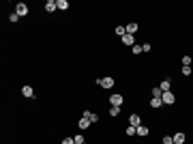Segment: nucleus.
Masks as SVG:
<instances>
[{
	"label": "nucleus",
	"instance_id": "obj_1",
	"mask_svg": "<svg viewBox=\"0 0 193 144\" xmlns=\"http://www.w3.org/2000/svg\"><path fill=\"white\" fill-rule=\"evenodd\" d=\"M99 86L109 91V88L114 86V78H112V75H107V78H99Z\"/></svg>",
	"mask_w": 193,
	"mask_h": 144
},
{
	"label": "nucleus",
	"instance_id": "obj_2",
	"mask_svg": "<svg viewBox=\"0 0 193 144\" xmlns=\"http://www.w3.org/2000/svg\"><path fill=\"white\" fill-rule=\"evenodd\" d=\"M161 101H163V105H172V103L176 101V97H174V93H170V91H167V93H163V95H161Z\"/></svg>",
	"mask_w": 193,
	"mask_h": 144
},
{
	"label": "nucleus",
	"instance_id": "obj_3",
	"mask_svg": "<svg viewBox=\"0 0 193 144\" xmlns=\"http://www.w3.org/2000/svg\"><path fill=\"white\" fill-rule=\"evenodd\" d=\"M15 13H17L19 17H24V15H28V4H26V2H19V4L15 6Z\"/></svg>",
	"mask_w": 193,
	"mask_h": 144
},
{
	"label": "nucleus",
	"instance_id": "obj_4",
	"mask_svg": "<svg viewBox=\"0 0 193 144\" xmlns=\"http://www.w3.org/2000/svg\"><path fill=\"white\" fill-rule=\"evenodd\" d=\"M120 41H122L125 45H129V48H133V45H135V37H133V35H129V32H127V35L120 39Z\"/></svg>",
	"mask_w": 193,
	"mask_h": 144
},
{
	"label": "nucleus",
	"instance_id": "obj_5",
	"mask_svg": "<svg viewBox=\"0 0 193 144\" xmlns=\"http://www.w3.org/2000/svg\"><path fill=\"white\" fill-rule=\"evenodd\" d=\"M122 101H125V97H122V95H112V97H109V103H112V105H118V108H120Z\"/></svg>",
	"mask_w": 193,
	"mask_h": 144
},
{
	"label": "nucleus",
	"instance_id": "obj_6",
	"mask_svg": "<svg viewBox=\"0 0 193 144\" xmlns=\"http://www.w3.org/2000/svg\"><path fill=\"white\" fill-rule=\"evenodd\" d=\"M84 118H88L90 123H96V121H99V114H96V112H90V110H84Z\"/></svg>",
	"mask_w": 193,
	"mask_h": 144
},
{
	"label": "nucleus",
	"instance_id": "obj_7",
	"mask_svg": "<svg viewBox=\"0 0 193 144\" xmlns=\"http://www.w3.org/2000/svg\"><path fill=\"white\" fill-rule=\"evenodd\" d=\"M129 125H133V127H140V125H142V118H140V114H131V116H129Z\"/></svg>",
	"mask_w": 193,
	"mask_h": 144
},
{
	"label": "nucleus",
	"instance_id": "obj_8",
	"mask_svg": "<svg viewBox=\"0 0 193 144\" xmlns=\"http://www.w3.org/2000/svg\"><path fill=\"white\" fill-rule=\"evenodd\" d=\"M172 138H174V144H185V140H187V136H185L183 131H178V133H174Z\"/></svg>",
	"mask_w": 193,
	"mask_h": 144
},
{
	"label": "nucleus",
	"instance_id": "obj_9",
	"mask_svg": "<svg viewBox=\"0 0 193 144\" xmlns=\"http://www.w3.org/2000/svg\"><path fill=\"white\" fill-rule=\"evenodd\" d=\"M170 86H172V80H170V78L161 80V84H159V88H161L163 93H167V91H170Z\"/></svg>",
	"mask_w": 193,
	"mask_h": 144
},
{
	"label": "nucleus",
	"instance_id": "obj_10",
	"mask_svg": "<svg viewBox=\"0 0 193 144\" xmlns=\"http://www.w3.org/2000/svg\"><path fill=\"white\" fill-rule=\"evenodd\" d=\"M90 125H92V123H90L88 118H84V116H82V118H80V123H77V127H80L82 131H84V129H90Z\"/></svg>",
	"mask_w": 193,
	"mask_h": 144
},
{
	"label": "nucleus",
	"instance_id": "obj_11",
	"mask_svg": "<svg viewBox=\"0 0 193 144\" xmlns=\"http://www.w3.org/2000/svg\"><path fill=\"white\" fill-rule=\"evenodd\" d=\"M125 28H127V32H129V35H135V32H138V28H140V26H138V24H135V22H131V24H125Z\"/></svg>",
	"mask_w": 193,
	"mask_h": 144
},
{
	"label": "nucleus",
	"instance_id": "obj_12",
	"mask_svg": "<svg viewBox=\"0 0 193 144\" xmlns=\"http://www.w3.org/2000/svg\"><path fill=\"white\" fill-rule=\"evenodd\" d=\"M150 108H152V110H159V108H163V101L157 99V97H152V99H150Z\"/></svg>",
	"mask_w": 193,
	"mask_h": 144
},
{
	"label": "nucleus",
	"instance_id": "obj_13",
	"mask_svg": "<svg viewBox=\"0 0 193 144\" xmlns=\"http://www.w3.org/2000/svg\"><path fill=\"white\" fill-rule=\"evenodd\" d=\"M22 95L28 97V99H32V97H35V91H32L30 86H22Z\"/></svg>",
	"mask_w": 193,
	"mask_h": 144
},
{
	"label": "nucleus",
	"instance_id": "obj_14",
	"mask_svg": "<svg viewBox=\"0 0 193 144\" xmlns=\"http://www.w3.org/2000/svg\"><path fill=\"white\" fill-rule=\"evenodd\" d=\"M56 9H58V6H56V0H47V2H45V11H47V13H54Z\"/></svg>",
	"mask_w": 193,
	"mask_h": 144
},
{
	"label": "nucleus",
	"instance_id": "obj_15",
	"mask_svg": "<svg viewBox=\"0 0 193 144\" xmlns=\"http://www.w3.org/2000/svg\"><path fill=\"white\" fill-rule=\"evenodd\" d=\"M148 133H150V129H148V127H144V125H140V127H138V136H142V138H146Z\"/></svg>",
	"mask_w": 193,
	"mask_h": 144
},
{
	"label": "nucleus",
	"instance_id": "obj_16",
	"mask_svg": "<svg viewBox=\"0 0 193 144\" xmlns=\"http://www.w3.org/2000/svg\"><path fill=\"white\" fill-rule=\"evenodd\" d=\"M56 6H58L60 11H67V9H69V2H67V0H56Z\"/></svg>",
	"mask_w": 193,
	"mask_h": 144
},
{
	"label": "nucleus",
	"instance_id": "obj_17",
	"mask_svg": "<svg viewBox=\"0 0 193 144\" xmlns=\"http://www.w3.org/2000/svg\"><path fill=\"white\" fill-rule=\"evenodd\" d=\"M116 35H118V37L122 39V37L127 35V28H125V26H116Z\"/></svg>",
	"mask_w": 193,
	"mask_h": 144
},
{
	"label": "nucleus",
	"instance_id": "obj_18",
	"mask_svg": "<svg viewBox=\"0 0 193 144\" xmlns=\"http://www.w3.org/2000/svg\"><path fill=\"white\" fill-rule=\"evenodd\" d=\"M125 133H127V136H135V133H138V127H133V125H129V127L125 129Z\"/></svg>",
	"mask_w": 193,
	"mask_h": 144
},
{
	"label": "nucleus",
	"instance_id": "obj_19",
	"mask_svg": "<svg viewBox=\"0 0 193 144\" xmlns=\"http://www.w3.org/2000/svg\"><path fill=\"white\" fill-rule=\"evenodd\" d=\"M73 140H75V144H86V138H84L82 133H77V136H73Z\"/></svg>",
	"mask_w": 193,
	"mask_h": 144
},
{
	"label": "nucleus",
	"instance_id": "obj_20",
	"mask_svg": "<svg viewBox=\"0 0 193 144\" xmlns=\"http://www.w3.org/2000/svg\"><path fill=\"white\" fill-rule=\"evenodd\" d=\"M118 114H120V108L118 105H112L109 108V116H118Z\"/></svg>",
	"mask_w": 193,
	"mask_h": 144
},
{
	"label": "nucleus",
	"instance_id": "obj_21",
	"mask_svg": "<svg viewBox=\"0 0 193 144\" xmlns=\"http://www.w3.org/2000/svg\"><path fill=\"white\" fill-rule=\"evenodd\" d=\"M161 95H163V91H161L159 86H154V88H152V97H157V99H161Z\"/></svg>",
	"mask_w": 193,
	"mask_h": 144
},
{
	"label": "nucleus",
	"instance_id": "obj_22",
	"mask_svg": "<svg viewBox=\"0 0 193 144\" xmlns=\"http://www.w3.org/2000/svg\"><path fill=\"white\" fill-rule=\"evenodd\" d=\"M191 56H183V67H191Z\"/></svg>",
	"mask_w": 193,
	"mask_h": 144
},
{
	"label": "nucleus",
	"instance_id": "obj_23",
	"mask_svg": "<svg viewBox=\"0 0 193 144\" xmlns=\"http://www.w3.org/2000/svg\"><path fill=\"white\" fill-rule=\"evenodd\" d=\"M131 52H133V54H142V43H135V45L131 48Z\"/></svg>",
	"mask_w": 193,
	"mask_h": 144
},
{
	"label": "nucleus",
	"instance_id": "obj_24",
	"mask_svg": "<svg viewBox=\"0 0 193 144\" xmlns=\"http://www.w3.org/2000/svg\"><path fill=\"white\" fill-rule=\"evenodd\" d=\"M17 19H19V15H17L15 11H13V13H9V22H13V24H15Z\"/></svg>",
	"mask_w": 193,
	"mask_h": 144
},
{
	"label": "nucleus",
	"instance_id": "obj_25",
	"mask_svg": "<svg viewBox=\"0 0 193 144\" xmlns=\"http://www.w3.org/2000/svg\"><path fill=\"white\" fill-rule=\"evenodd\" d=\"M161 142H163V144H174V138H172V136H163Z\"/></svg>",
	"mask_w": 193,
	"mask_h": 144
},
{
	"label": "nucleus",
	"instance_id": "obj_26",
	"mask_svg": "<svg viewBox=\"0 0 193 144\" xmlns=\"http://www.w3.org/2000/svg\"><path fill=\"white\" fill-rule=\"evenodd\" d=\"M191 73H193L191 67H183V75H191Z\"/></svg>",
	"mask_w": 193,
	"mask_h": 144
},
{
	"label": "nucleus",
	"instance_id": "obj_27",
	"mask_svg": "<svg viewBox=\"0 0 193 144\" xmlns=\"http://www.w3.org/2000/svg\"><path fill=\"white\" fill-rule=\"evenodd\" d=\"M150 49H152L150 43H142V52H150Z\"/></svg>",
	"mask_w": 193,
	"mask_h": 144
},
{
	"label": "nucleus",
	"instance_id": "obj_28",
	"mask_svg": "<svg viewBox=\"0 0 193 144\" xmlns=\"http://www.w3.org/2000/svg\"><path fill=\"white\" fill-rule=\"evenodd\" d=\"M62 144H75V140H73V138H64V140H62Z\"/></svg>",
	"mask_w": 193,
	"mask_h": 144
}]
</instances>
